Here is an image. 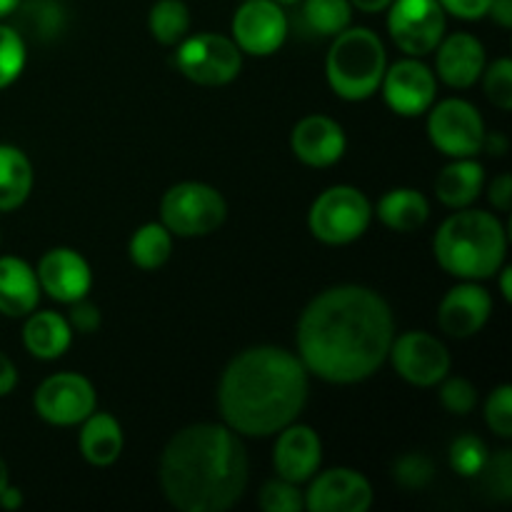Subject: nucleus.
I'll list each match as a JSON object with an SVG mask.
<instances>
[{
	"instance_id": "1",
	"label": "nucleus",
	"mask_w": 512,
	"mask_h": 512,
	"mask_svg": "<svg viewBox=\"0 0 512 512\" xmlns=\"http://www.w3.org/2000/svg\"><path fill=\"white\" fill-rule=\"evenodd\" d=\"M395 318L385 298L363 285H335L305 305L298 320V358L333 385L368 380L388 360Z\"/></svg>"
},
{
	"instance_id": "2",
	"label": "nucleus",
	"mask_w": 512,
	"mask_h": 512,
	"mask_svg": "<svg viewBox=\"0 0 512 512\" xmlns=\"http://www.w3.org/2000/svg\"><path fill=\"white\" fill-rule=\"evenodd\" d=\"M308 390L310 373L298 355L255 345L235 355L220 375V418L240 438H270L303 413Z\"/></svg>"
},
{
	"instance_id": "3",
	"label": "nucleus",
	"mask_w": 512,
	"mask_h": 512,
	"mask_svg": "<svg viewBox=\"0 0 512 512\" xmlns=\"http://www.w3.org/2000/svg\"><path fill=\"white\" fill-rule=\"evenodd\" d=\"M248 478V450L225 423L188 425L160 455V488L180 512H225L243 498Z\"/></svg>"
},
{
	"instance_id": "4",
	"label": "nucleus",
	"mask_w": 512,
	"mask_h": 512,
	"mask_svg": "<svg viewBox=\"0 0 512 512\" xmlns=\"http://www.w3.org/2000/svg\"><path fill=\"white\" fill-rule=\"evenodd\" d=\"M433 253L445 273L460 280H485L498 275L508 253V233L498 215L460 208L440 223Z\"/></svg>"
},
{
	"instance_id": "5",
	"label": "nucleus",
	"mask_w": 512,
	"mask_h": 512,
	"mask_svg": "<svg viewBox=\"0 0 512 512\" xmlns=\"http://www.w3.org/2000/svg\"><path fill=\"white\" fill-rule=\"evenodd\" d=\"M388 53L370 28H345L333 38L325 58V78L338 98L360 103L380 90Z\"/></svg>"
},
{
	"instance_id": "6",
	"label": "nucleus",
	"mask_w": 512,
	"mask_h": 512,
	"mask_svg": "<svg viewBox=\"0 0 512 512\" xmlns=\"http://www.w3.org/2000/svg\"><path fill=\"white\" fill-rule=\"evenodd\" d=\"M373 220V205L353 185H333L313 200L308 228L325 245H348L363 238Z\"/></svg>"
},
{
	"instance_id": "7",
	"label": "nucleus",
	"mask_w": 512,
	"mask_h": 512,
	"mask_svg": "<svg viewBox=\"0 0 512 512\" xmlns=\"http://www.w3.org/2000/svg\"><path fill=\"white\" fill-rule=\"evenodd\" d=\"M228 203L205 183H178L160 200V223L178 238H203L225 223Z\"/></svg>"
},
{
	"instance_id": "8",
	"label": "nucleus",
	"mask_w": 512,
	"mask_h": 512,
	"mask_svg": "<svg viewBox=\"0 0 512 512\" xmlns=\"http://www.w3.org/2000/svg\"><path fill=\"white\" fill-rule=\"evenodd\" d=\"M175 68L198 85H228L243 68V53L233 38L220 33L188 35L178 43Z\"/></svg>"
},
{
	"instance_id": "9",
	"label": "nucleus",
	"mask_w": 512,
	"mask_h": 512,
	"mask_svg": "<svg viewBox=\"0 0 512 512\" xmlns=\"http://www.w3.org/2000/svg\"><path fill=\"white\" fill-rule=\"evenodd\" d=\"M485 123L480 110L463 98H448L428 110V138L448 158H475L483 153Z\"/></svg>"
},
{
	"instance_id": "10",
	"label": "nucleus",
	"mask_w": 512,
	"mask_h": 512,
	"mask_svg": "<svg viewBox=\"0 0 512 512\" xmlns=\"http://www.w3.org/2000/svg\"><path fill=\"white\" fill-rule=\"evenodd\" d=\"M385 10L390 38L410 58L433 53L448 28V13L438 0H393Z\"/></svg>"
},
{
	"instance_id": "11",
	"label": "nucleus",
	"mask_w": 512,
	"mask_h": 512,
	"mask_svg": "<svg viewBox=\"0 0 512 512\" xmlns=\"http://www.w3.org/2000/svg\"><path fill=\"white\" fill-rule=\"evenodd\" d=\"M35 413L50 425L70 428L80 425L90 413H95L98 395L93 383L80 373H55L45 378L35 390Z\"/></svg>"
},
{
	"instance_id": "12",
	"label": "nucleus",
	"mask_w": 512,
	"mask_h": 512,
	"mask_svg": "<svg viewBox=\"0 0 512 512\" xmlns=\"http://www.w3.org/2000/svg\"><path fill=\"white\" fill-rule=\"evenodd\" d=\"M388 358L395 373L415 388H433L450 373L448 348L425 330H408L393 338Z\"/></svg>"
},
{
	"instance_id": "13",
	"label": "nucleus",
	"mask_w": 512,
	"mask_h": 512,
	"mask_svg": "<svg viewBox=\"0 0 512 512\" xmlns=\"http://www.w3.org/2000/svg\"><path fill=\"white\" fill-rule=\"evenodd\" d=\"M383 100L393 113L418 118L428 113L438 95V78L420 58H403L388 65L380 80Z\"/></svg>"
},
{
	"instance_id": "14",
	"label": "nucleus",
	"mask_w": 512,
	"mask_h": 512,
	"mask_svg": "<svg viewBox=\"0 0 512 512\" xmlns=\"http://www.w3.org/2000/svg\"><path fill=\"white\" fill-rule=\"evenodd\" d=\"M288 38V15L275 0H245L233 15V43L240 53L265 58L283 48Z\"/></svg>"
},
{
	"instance_id": "15",
	"label": "nucleus",
	"mask_w": 512,
	"mask_h": 512,
	"mask_svg": "<svg viewBox=\"0 0 512 512\" xmlns=\"http://www.w3.org/2000/svg\"><path fill=\"white\" fill-rule=\"evenodd\" d=\"M303 493L310 512H365L373 505V485L350 468H330L313 475Z\"/></svg>"
},
{
	"instance_id": "16",
	"label": "nucleus",
	"mask_w": 512,
	"mask_h": 512,
	"mask_svg": "<svg viewBox=\"0 0 512 512\" xmlns=\"http://www.w3.org/2000/svg\"><path fill=\"white\" fill-rule=\"evenodd\" d=\"M40 293H48L58 303H75L80 298H88L90 285H93V270L88 260L73 248H53L40 258L38 268Z\"/></svg>"
},
{
	"instance_id": "17",
	"label": "nucleus",
	"mask_w": 512,
	"mask_h": 512,
	"mask_svg": "<svg viewBox=\"0 0 512 512\" xmlns=\"http://www.w3.org/2000/svg\"><path fill=\"white\" fill-rule=\"evenodd\" d=\"M493 315V298L478 280H463L448 290L438 308L440 330L450 338H473L488 325Z\"/></svg>"
},
{
	"instance_id": "18",
	"label": "nucleus",
	"mask_w": 512,
	"mask_h": 512,
	"mask_svg": "<svg viewBox=\"0 0 512 512\" xmlns=\"http://www.w3.org/2000/svg\"><path fill=\"white\" fill-rule=\"evenodd\" d=\"M275 435L278 440H275L273 450V468L278 478L295 485L308 483L323 463V443H320L318 433L308 425L290 423Z\"/></svg>"
},
{
	"instance_id": "19",
	"label": "nucleus",
	"mask_w": 512,
	"mask_h": 512,
	"mask_svg": "<svg viewBox=\"0 0 512 512\" xmlns=\"http://www.w3.org/2000/svg\"><path fill=\"white\" fill-rule=\"evenodd\" d=\"M290 148L300 163L310 168H330L345 155L348 138L338 120L328 115H308L293 128Z\"/></svg>"
},
{
	"instance_id": "20",
	"label": "nucleus",
	"mask_w": 512,
	"mask_h": 512,
	"mask_svg": "<svg viewBox=\"0 0 512 512\" xmlns=\"http://www.w3.org/2000/svg\"><path fill=\"white\" fill-rule=\"evenodd\" d=\"M485 65L488 60H485L483 43L470 33L443 35L435 48V73L450 88L465 90L475 85Z\"/></svg>"
},
{
	"instance_id": "21",
	"label": "nucleus",
	"mask_w": 512,
	"mask_h": 512,
	"mask_svg": "<svg viewBox=\"0 0 512 512\" xmlns=\"http://www.w3.org/2000/svg\"><path fill=\"white\" fill-rule=\"evenodd\" d=\"M40 303V283L35 270L15 255L0 258V313L25 318Z\"/></svg>"
},
{
	"instance_id": "22",
	"label": "nucleus",
	"mask_w": 512,
	"mask_h": 512,
	"mask_svg": "<svg viewBox=\"0 0 512 512\" xmlns=\"http://www.w3.org/2000/svg\"><path fill=\"white\" fill-rule=\"evenodd\" d=\"M485 188V168L475 158H453L435 178V198L445 208H470Z\"/></svg>"
},
{
	"instance_id": "23",
	"label": "nucleus",
	"mask_w": 512,
	"mask_h": 512,
	"mask_svg": "<svg viewBox=\"0 0 512 512\" xmlns=\"http://www.w3.org/2000/svg\"><path fill=\"white\" fill-rule=\"evenodd\" d=\"M73 343V328L68 318L55 310H40V313L25 315L23 345L33 358L58 360Z\"/></svg>"
},
{
	"instance_id": "24",
	"label": "nucleus",
	"mask_w": 512,
	"mask_h": 512,
	"mask_svg": "<svg viewBox=\"0 0 512 512\" xmlns=\"http://www.w3.org/2000/svg\"><path fill=\"white\" fill-rule=\"evenodd\" d=\"M80 455L95 468H108L123 453V428L108 413H90L80 430Z\"/></svg>"
},
{
	"instance_id": "25",
	"label": "nucleus",
	"mask_w": 512,
	"mask_h": 512,
	"mask_svg": "<svg viewBox=\"0 0 512 512\" xmlns=\"http://www.w3.org/2000/svg\"><path fill=\"white\" fill-rule=\"evenodd\" d=\"M13 15V28L23 35V40L33 43H53L68 25V15L60 0H20Z\"/></svg>"
},
{
	"instance_id": "26",
	"label": "nucleus",
	"mask_w": 512,
	"mask_h": 512,
	"mask_svg": "<svg viewBox=\"0 0 512 512\" xmlns=\"http://www.w3.org/2000/svg\"><path fill=\"white\" fill-rule=\"evenodd\" d=\"M375 215L385 228L395 230V233H413L428 223L430 203L420 190L393 188L378 200Z\"/></svg>"
},
{
	"instance_id": "27",
	"label": "nucleus",
	"mask_w": 512,
	"mask_h": 512,
	"mask_svg": "<svg viewBox=\"0 0 512 512\" xmlns=\"http://www.w3.org/2000/svg\"><path fill=\"white\" fill-rule=\"evenodd\" d=\"M33 190V165L20 148L0 143V213L20 208Z\"/></svg>"
},
{
	"instance_id": "28",
	"label": "nucleus",
	"mask_w": 512,
	"mask_h": 512,
	"mask_svg": "<svg viewBox=\"0 0 512 512\" xmlns=\"http://www.w3.org/2000/svg\"><path fill=\"white\" fill-rule=\"evenodd\" d=\"M128 255L140 270H158L173 255V233L163 223H145L133 233Z\"/></svg>"
},
{
	"instance_id": "29",
	"label": "nucleus",
	"mask_w": 512,
	"mask_h": 512,
	"mask_svg": "<svg viewBox=\"0 0 512 512\" xmlns=\"http://www.w3.org/2000/svg\"><path fill=\"white\" fill-rule=\"evenodd\" d=\"M148 30L160 45H178L190 35V8L183 0H158L148 13Z\"/></svg>"
},
{
	"instance_id": "30",
	"label": "nucleus",
	"mask_w": 512,
	"mask_h": 512,
	"mask_svg": "<svg viewBox=\"0 0 512 512\" xmlns=\"http://www.w3.org/2000/svg\"><path fill=\"white\" fill-rule=\"evenodd\" d=\"M300 3H303V18L308 28L325 38L343 33L353 20L350 0H300Z\"/></svg>"
},
{
	"instance_id": "31",
	"label": "nucleus",
	"mask_w": 512,
	"mask_h": 512,
	"mask_svg": "<svg viewBox=\"0 0 512 512\" xmlns=\"http://www.w3.org/2000/svg\"><path fill=\"white\" fill-rule=\"evenodd\" d=\"M488 460L490 450L478 435H460L450 445V465L460 478H478Z\"/></svg>"
},
{
	"instance_id": "32",
	"label": "nucleus",
	"mask_w": 512,
	"mask_h": 512,
	"mask_svg": "<svg viewBox=\"0 0 512 512\" xmlns=\"http://www.w3.org/2000/svg\"><path fill=\"white\" fill-rule=\"evenodd\" d=\"M25 40L13 25L0 23V90L13 85L25 68Z\"/></svg>"
},
{
	"instance_id": "33",
	"label": "nucleus",
	"mask_w": 512,
	"mask_h": 512,
	"mask_svg": "<svg viewBox=\"0 0 512 512\" xmlns=\"http://www.w3.org/2000/svg\"><path fill=\"white\" fill-rule=\"evenodd\" d=\"M483 88L485 98L500 110H512V60L510 58H498L490 65H485L483 70Z\"/></svg>"
},
{
	"instance_id": "34",
	"label": "nucleus",
	"mask_w": 512,
	"mask_h": 512,
	"mask_svg": "<svg viewBox=\"0 0 512 512\" xmlns=\"http://www.w3.org/2000/svg\"><path fill=\"white\" fill-rule=\"evenodd\" d=\"M260 508L265 512H303L305 510V498L303 490L295 483H288L283 478L268 480V483L260 488Z\"/></svg>"
},
{
	"instance_id": "35",
	"label": "nucleus",
	"mask_w": 512,
	"mask_h": 512,
	"mask_svg": "<svg viewBox=\"0 0 512 512\" xmlns=\"http://www.w3.org/2000/svg\"><path fill=\"white\" fill-rule=\"evenodd\" d=\"M393 478L403 490H423L435 478V468L425 455L408 453L395 460Z\"/></svg>"
},
{
	"instance_id": "36",
	"label": "nucleus",
	"mask_w": 512,
	"mask_h": 512,
	"mask_svg": "<svg viewBox=\"0 0 512 512\" xmlns=\"http://www.w3.org/2000/svg\"><path fill=\"white\" fill-rule=\"evenodd\" d=\"M485 425L498 438H512V388L498 385L485 400Z\"/></svg>"
},
{
	"instance_id": "37",
	"label": "nucleus",
	"mask_w": 512,
	"mask_h": 512,
	"mask_svg": "<svg viewBox=\"0 0 512 512\" xmlns=\"http://www.w3.org/2000/svg\"><path fill=\"white\" fill-rule=\"evenodd\" d=\"M483 480L485 490L493 493V498L510 500L512 495V455L510 450H500L498 455H490L485 463L483 473L478 475Z\"/></svg>"
},
{
	"instance_id": "38",
	"label": "nucleus",
	"mask_w": 512,
	"mask_h": 512,
	"mask_svg": "<svg viewBox=\"0 0 512 512\" xmlns=\"http://www.w3.org/2000/svg\"><path fill=\"white\" fill-rule=\"evenodd\" d=\"M440 383H443L440 385V403H443V408L448 413L468 415L475 408V403H478V390H475V385L470 380L448 378L445 375Z\"/></svg>"
},
{
	"instance_id": "39",
	"label": "nucleus",
	"mask_w": 512,
	"mask_h": 512,
	"mask_svg": "<svg viewBox=\"0 0 512 512\" xmlns=\"http://www.w3.org/2000/svg\"><path fill=\"white\" fill-rule=\"evenodd\" d=\"M70 305H73V308H70V315H68L70 328L80 335L98 333V328H100L98 305L90 303V300H85V298L75 300V303H70Z\"/></svg>"
},
{
	"instance_id": "40",
	"label": "nucleus",
	"mask_w": 512,
	"mask_h": 512,
	"mask_svg": "<svg viewBox=\"0 0 512 512\" xmlns=\"http://www.w3.org/2000/svg\"><path fill=\"white\" fill-rule=\"evenodd\" d=\"M443 10L460 20H480L488 15L493 0H438Z\"/></svg>"
},
{
	"instance_id": "41",
	"label": "nucleus",
	"mask_w": 512,
	"mask_h": 512,
	"mask_svg": "<svg viewBox=\"0 0 512 512\" xmlns=\"http://www.w3.org/2000/svg\"><path fill=\"white\" fill-rule=\"evenodd\" d=\"M488 200L493 203V208L498 213H510L512 208V175L500 173L498 178H493V183L488 185Z\"/></svg>"
},
{
	"instance_id": "42",
	"label": "nucleus",
	"mask_w": 512,
	"mask_h": 512,
	"mask_svg": "<svg viewBox=\"0 0 512 512\" xmlns=\"http://www.w3.org/2000/svg\"><path fill=\"white\" fill-rule=\"evenodd\" d=\"M15 385H18V368L8 355L0 353V398L13 393Z\"/></svg>"
},
{
	"instance_id": "43",
	"label": "nucleus",
	"mask_w": 512,
	"mask_h": 512,
	"mask_svg": "<svg viewBox=\"0 0 512 512\" xmlns=\"http://www.w3.org/2000/svg\"><path fill=\"white\" fill-rule=\"evenodd\" d=\"M488 15L500 25V28H512V0H493Z\"/></svg>"
},
{
	"instance_id": "44",
	"label": "nucleus",
	"mask_w": 512,
	"mask_h": 512,
	"mask_svg": "<svg viewBox=\"0 0 512 512\" xmlns=\"http://www.w3.org/2000/svg\"><path fill=\"white\" fill-rule=\"evenodd\" d=\"M508 148H510V143H508V138H505L503 133H485V140H483V150L485 153H490V155H505L508 153Z\"/></svg>"
},
{
	"instance_id": "45",
	"label": "nucleus",
	"mask_w": 512,
	"mask_h": 512,
	"mask_svg": "<svg viewBox=\"0 0 512 512\" xmlns=\"http://www.w3.org/2000/svg\"><path fill=\"white\" fill-rule=\"evenodd\" d=\"M0 508L3 510H20L23 508V493H20L18 488H13V485H5L3 490H0Z\"/></svg>"
},
{
	"instance_id": "46",
	"label": "nucleus",
	"mask_w": 512,
	"mask_h": 512,
	"mask_svg": "<svg viewBox=\"0 0 512 512\" xmlns=\"http://www.w3.org/2000/svg\"><path fill=\"white\" fill-rule=\"evenodd\" d=\"M390 3H393V0H350V5L363 10V13H383Z\"/></svg>"
},
{
	"instance_id": "47",
	"label": "nucleus",
	"mask_w": 512,
	"mask_h": 512,
	"mask_svg": "<svg viewBox=\"0 0 512 512\" xmlns=\"http://www.w3.org/2000/svg\"><path fill=\"white\" fill-rule=\"evenodd\" d=\"M498 275H500V293H503V298L510 303V300H512V290H510V275H512V270L505 268V265H503V268L498 270Z\"/></svg>"
},
{
	"instance_id": "48",
	"label": "nucleus",
	"mask_w": 512,
	"mask_h": 512,
	"mask_svg": "<svg viewBox=\"0 0 512 512\" xmlns=\"http://www.w3.org/2000/svg\"><path fill=\"white\" fill-rule=\"evenodd\" d=\"M20 0H0V20L8 18V15H13V10L18 8Z\"/></svg>"
},
{
	"instance_id": "49",
	"label": "nucleus",
	"mask_w": 512,
	"mask_h": 512,
	"mask_svg": "<svg viewBox=\"0 0 512 512\" xmlns=\"http://www.w3.org/2000/svg\"><path fill=\"white\" fill-rule=\"evenodd\" d=\"M8 485V465H5V460L0 458V490Z\"/></svg>"
},
{
	"instance_id": "50",
	"label": "nucleus",
	"mask_w": 512,
	"mask_h": 512,
	"mask_svg": "<svg viewBox=\"0 0 512 512\" xmlns=\"http://www.w3.org/2000/svg\"><path fill=\"white\" fill-rule=\"evenodd\" d=\"M275 3H278V5H298L300 0H275Z\"/></svg>"
}]
</instances>
